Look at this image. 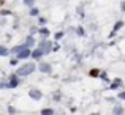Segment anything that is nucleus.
Here are the masks:
<instances>
[{"label": "nucleus", "instance_id": "f257e3e1", "mask_svg": "<svg viewBox=\"0 0 125 115\" xmlns=\"http://www.w3.org/2000/svg\"><path fill=\"white\" fill-rule=\"evenodd\" d=\"M35 71V65L33 63H29V65H25V66H22V68H19L18 70V76H27V74H30V73H33Z\"/></svg>", "mask_w": 125, "mask_h": 115}, {"label": "nucleus", "instance_id": "f03ea898", "mask_svg": "<svg viewBox=\"0 0 125 115\" xmlns=\"http://www.w3.org/2000/svg\"><path fill=\"white\" fill-rule=\"evenodd\" d=\"M13 52H16L18 54V57L19 58H27L29 55H30V51H29L27 47H13Z\"/></svg>", "mask_w": 125, "mask_h": 115}, {"label": "nucleus", "instance_id": "7ed1b4c3", "mask_svg": "<svg viewBox=\"0 0 125 115\" xmlns=\"http://www.w3.org/2000/svg\"><path fill=\"white\" fill-rule=\"evenodd\" d=\"M43 54H44V52H43L41 49H37V51H35V52H32L30 55H32V57H35V58H40V57H41Z\"/></svg>", "mask_w": 125, "mask_h": 115}, {"label": "nucleus", "instance_id": "20e7f679", "mask_svg": "<svg viewBox=\"0 0 125 115\" xmlns=\"http://www.w3.org/2000/svg\"><path fill=\"white\" fill-rule=\"evenodd\" d=\"M30 96L35 98V99H40V98H41V93H40V91H37V90H32L30 91Z\"/></svg>", "mask_w": 125, "mask_h": 115}, {"label": "nucleus", "instance_id": "39448f33", "mask_svg": "<svg viewBox=\"0 0 125 115\" xmlns=\"http://www.w3.org/2000/svg\"><path fill=\"white\" fill-rule=\"evenodd\" d=\"M40 70L43 71V73H49V71H51V66H49V65H41Z\"/></svg>", "mask_w": 125, "mask_h": 115}, {"label": "nucleus", "instance_id": "423d86ee", "mask_svg": "<svg viewBox=\"0 0 125 115\" xmlns=\"http://www.w3.org/2000/svg\"><path fill=\"white\" fill-rule=\"evenodd\" d=\"M16 85H18V77H16V76H13L11 82H10V87H16Z\"/></svg>", "mask_w": 125, "mask_h": 115}, {"label": "nucleus", "instance_id": "0eeeda50", "mask_svg": "<svg viewBox=\"0 0 125 115\" xmlns=\"http://www.w3.org/2000/svg\"><path fill=\"white\" fill-rule=\"evenodd\" d=\"M122 25H124V22H122V21H119V22H117V24H116V27H114V30H113V33H116V32H117V30H119V28H120V27H122Z\"/></svg>", "mask_w": 125, "mask_h": 115}, {"label": "nucleus", "instance_id": "6e6552de", "mask_svg": "<svg viewBox=\"0 0 125 115\" xmlns=\"http://www.w3.org/2000/svg\"><path fill=\"white\" fill-rule=\"evenodd\" d=\"M6 54H8V51L5 47H0V55H6Z\"/></svg>", "mask_w": 125, "mask_h": 115}, {"label": "nucleus", "instance_id": "1a4fd4ad", "mask_svg": "<svg viewBox=\"0 0 125 115\" xmlns=\"http://www.w3.org/2000/svg\"><path fill=\"white\" fill-rule=\"evenodd\" d=\"M40 33L43 35V36H46V35H49V30H46V28H43V30H40Z\"/></svg>", "mask_w": 125, "mask_h": 115}, {"label": "nucleus", "instance_id": "9d476101", "mask_svg": "<svg viewBox=\"0 0 125 115\" xmlns=\"http://www.w3.org/2000/svg\"><path fill=\"white\" fill-rule=\"evenodd\" d=\"M49 114H52V109H44L43 110V115H49Z\"/></svg>", "mask_w": 125, "mask_h": 115}, {"label": "nucleus", "instance_id": "9b49d317", "mask_svg": "<svg viewBox=\"0 0 125 115\" xmlns=\"http://www.w3.org/2000/svg\"><path fill=\"white\" fill-rule=\"evenodd\" d=\"M90 76H98V70H92L90 71Z\"/></svg>", "mask_w": 125, "mask_h": 115}, {"label": "nucleus", "instance_id": "f8f14e48", "mask_svg": "<svg viewBox=\"0 0 125 115\" xmlns=\"http://www.w3.org/2000/svg\"><path fill=\"white\" fill-rule=\"evenodd\" d=\"M30 14H32V16H37V14H38V9H37V8H35V9H32V13H30Z\"/></svg>", "mask_w": 125, "mask_h": 115}, {"label": "nucleus", "instance_id": "ddd939ff", "mask_svg": "<svg viewBox=\"0 0 125 115\" xmlns=\"http://www.w3.org/2000/svg\"><path fill=\"white\" fill-rule=\"evenodd\" d=\"M119 98H120V99H125V91H122V93L119 95Z\"/></svg>", "mask_w": 125, "mask_h": 115}, {"label": "nucleus", "instance_id": "4468645a", "mask_svg": "<svg viewBox=\"0 0 125 115\" xmlns=\"http://www.w3.org/2000/svg\"><path fill=\"white\" fill-rule=\"evenodd\" d=\"M25 3H27V5H32V3H33V0H25Z\"/></svg>", "mask_w": 125, "mask_h": 115}, {"label": "nucleus", "instance_id": "2eb2a0df", "mask_svg": "<svg viewBox=\"0 0 125 115\" xmlns=\"http://www.w3.org/2000/svg\"><path fill=\"white\" fill-rule=\"evenodd\" d=\"M122 9H125V3H122Z\"/></svg>", "mask_w": 125, "mask_h": 115}, {"label": "nucleus", "instance_id": "dca6fc26", "mask_svg": "<svg viewBox=\"0 0 125 115\" xmlns=\"http://www.w3.org/2000/svg\"><path fill=\"white\" fill-rule=\"evenodd\" d=\"M0 5H3V0H0Z\"/></svg>", "mask_w": 125, "mask_h": 115}, {"label": "nucleus", "instance_id": "f3484780", "mask_svg": "<svg viewBox=\"0 0 125 115\" xmlns=\"http://www.w3.org/2000/svg\"><path fill=\"white\" fill-rule=\"evenodd\" d=\"M0 87H3V84H2V82H0Z\"/></svg>", "mask_w": 125, "mask_h": 115}]
</instances>
